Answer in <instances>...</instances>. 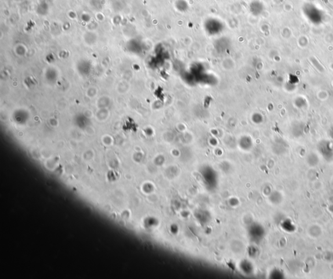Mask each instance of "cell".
Returning a JSON list of instances; mask_svg holds the SVG:
<instances>
[{
    "mask_svg": "<svg viewBox=\"0 0 333 279\" xmlns=\"http://www.w3.org/2000/svg\"><path fill=\"white\" fill-rule=\"evenodd\" d=\"M281 227L284 231L288 232H293L296 230V226L292 222L291 219H286L281 223Z\"/></svg>",
    "mask_w": 333,
    "mask_h": 279,
    "instance_id": "6da1fadb",
    "label": "cell"
},
{
    "mask_svg": "<svg viewBox=\"0 0 333 279\" xmlns=\"http://www.w3.org/2000/svg\"><path fill=\"white\" fill-rule=\"evenodd\" d=\"M316 230V226L311 227V228H310V234L312 236H314V237H317V236H319L321 234V230L318 227H317L316 230Z\"/></svg>",
    "mask_w": 333,
    "mask_h": 279,
    "instance_id": "7a4b0ae2",
    "label": "cell"
},
{
    "mask_svg": "<svg viewBox=\"0 0 333 279\" xmlns=\"http://www.w3.org/2000/svg\"><path fill=\"white\" fill-rule=\"evenodd\" d=\"M273 278H284V275L281 271L275 270V271H274V275H273Z\"/></svg>",
    "mask_w": 333,
    "mask_h": 279,
    "instance_id": "3957f363",
    "label": "cell"
}]
</instances>
